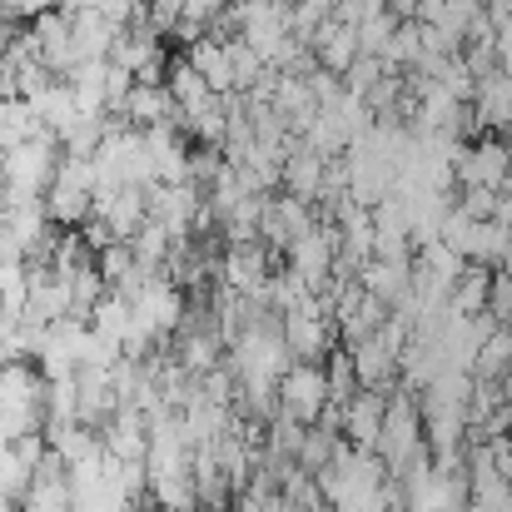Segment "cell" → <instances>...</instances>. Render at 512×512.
Returning <instances> with one entry per match:
<instances>
[{
  "mask_svg": "<svg viewBox=\"0 0 512 512\" xmlns=\"http://www.w3.org/2000/svg\"><path fill=\"white\" fill-rule=\"evenodd\" d=\"M25 100H30L35 120H40V125L55 135V140H60V135H65V130H70V125L85 115V110L75 105V95H70V85H65V80H50V85H40V90H35V95H25Z\"/></svg>",
  "mask_w": 512,
  "mask_h": 512,
  "instance_id": "4fadbf2b",
  "label": "cell"
},
{
  "mask_svg": "<svg viewBox=\"0 0 512 512\" xmlns=\"http://www.w3.org/2000/svg\"><path fill=\"white\" fill-rule=\"evenodd\" d=\"M468 105H473V115H478L483 130L508 135L512 130V75L508 70H488V75H478Z\"/></svg>",
  "mask_w": 512,
  "mask_h": 512,
  "instance_id": "9c48e42d",
  "label": "cell"
},
{
  "mask_svg": "<svg viewBox=\"0 0 512 512\" xmlns=\"http://www.w3.org/2000/svg\"><path fill=\"white\" fill-rule=\"evenodd\" d=\"M184 60L204 75V85H209L214 95H229V90H234V65H229V45H224V40L199 35V40L184 50Z\"/></svg>",
  "mask_w": 512,
  "mask_h": 512,
  "instance_id": "5bb4252c",
  "label": "cell"
},
{
  "mask_svg": "<svg viewBox=\"0 0 512 512\" xmlns=\"http://www.w3.org/2000/svg\"><path fill=\"white\" fill-rule=\"evenodd\" d=\"M324 378H329V403L334 408H343L353 393H358V373H353V358H348V348H329L324 353Z\"/></svg>",
  "mask_w": 512,
  "mask_h": 512,
  "instance_id": "603a6c76",
  "label": "cell"
},
{
  "mask_svg": "<svg viewBox=\"0 0 512 512\" xmlns=\"http://www.w3.org/2000/svg\"><path fill=\"white\" fill-rule=\"evenodd\" d=\"M348 358H353V373H358V388H378V393H393L398 388V353L378 339V329L358 343H343Z\"/></svg>",
  "mask_w": 512,
  "mask_h": 512,
  "instance_id": "ba28073f",
  "label": "cell"
},
{
  "mask_svg": "<svg viewBox=\"0 0 512 512\" xmlns=\"http://www.w3.org/2000/svg\"><path fill=\"white\" fill-rule=\"evenodd\" d=\"M498 269H512V224H503V249H498Z\"/></svg>",
  "mask_w": 512,
  "mask_h": 512,
  "instance_id": "d6a6232c",
  "label": "cell"
},
{
  "mask_svg": "<svg viewBox=\"0 0 512 512\" xmlns=\"http://www.w3.org/2000/svg\"><path fill=\"white\" fill-rule=\"evenodd\" d=\"M383 403H388V393H378V388H358V393L343 403L339 433L353 443V448H373V443H378V428H383Z\"/></svg>",
  "mask_w": 512,
  "mask_h": 512,
  "instance_id": "8fae6325",
  "label": "cell"
},
{
  "mask_svg": "<svg viewBox=\"0 0 512 512\" xmlns=\"http://www.w3.org/2000/svg\"><path fill=\"white\" fill-rule=\"evenodd\" d=\"M319 179H324V155H314L299 135H294V145H289V155H284V194H294V199H319Z\"/></svg>",
  "mask_w": 512,
  "mask_h": 512,
  "instance_id": "2e32d148",
  "label": "cell"
},
{
  "mask_svg": "<svg viewBox=\"0 0 512 512\" xmlns=\"http://www.w3.org/2000/svg\"><path fill=\"white\" fill-rule=\"evenodd\" d=\"M60 10H105L110 0H55Z\"/></svg>",
  "mask_w": 512,
  "mask_h": 512,
  "instance_id": "836d02e7",
  "label": "cell"
},
{
  "mask_svg": "<svg viewBox=\"0 0 512 512\" xmlns=\"http://www.w3.org/2000/svg\"><path fill=\"white\" fill-rule=\"evenodd\" d=\"M314 204L309 199H294V194H264V214H259V239L274 249V254H284L299 234H309L314 229Z\"/></svg>",
  "mask_w": 512,
  "mask_h": 512,
  "instance_id": "277c9868",
  "label": "cell"
},
{
  "mask_svg": "<svg viewBox=\"0 0 512 512\" xmlns=\"http://www.w3.org/2000/svg\"><path fill=\"white\" fill-rule=\"evenodd\" d=\"M35 130H45V125L35 120L30 100H20V95H5V100H0V150H10V145L30 140Z\"/></svg>",
  "mask_w": 512,
  "mask_h": 512,
  "instance_id": "ffe728a7",
  "label": "cell"
},
{
  "mask_svg": "<svg viewBox=\"0 0 512 512\" xmlns=\"http://www.w3.org/2000/svg\"><path fill=\"white\" fill-rule=\"evenodd\" d=\"M488 284H493V269L488 264H468L458 274V284L448 289V309L453 314H483L488 309Z\"/></svg>",
  "mask_w": 512,
  "mask_h": 512,
  "instance_id": "ac0fdd59",
  "label": "cell"
},
{
  "mask_svg": "<svg viewBox=\"0 0 512 512\" xmlns=\"http://www.w3.org/2000/svg\"><path fill=\"white\" fill-rule=\"evenodd\" d=\"M493 60H498V70L512 75V15L493 25Z\"/></svg>",
  "mask_w": 512,
  "mask_h": 512,
  "instance_id": "1f68e13d",
  "label": "cell"
},
{
  "mask_svg": "<svg viewBox=\"0 0 512 512\" xmlns=\"http://www.w3.org/2000/svg\"><path fill=\"white\" fill-rule=\"evenodd\" d=\"M100 443L110 458L120 463H145V448H150V423L135 403H120L105 423H100Z\"/></svg>",
  "mask_w": 512,
  "mask_h": 512,
  "instance_id": "8992f818",
  "label": "cell"
},
{
  "mask_svg": "<svg viewBox=\"0 0 512 512\" xmlns=\"http://www.w3.org/2000/svg\"><path fill=\"white\" fill-rule=\"evenodd\" d=\"M279 408L299 423H314L324 408H329V378H324V363H309V358H294L279 378Z\"/></svg>",
  "mask_w": 512,
  "mask_h": 512,
  "instance_id": "3957f363",
  "label": "cell"
},
{
  "mask_svg": "<svg viewBox=\"0 0 512 512\" xmlns=\"http://www.w3.org/2000/svg\"><path fill=\"white\" fill-rule=\"evenodd\" d=\"M453 184H458V189H468V184L503 189V184H508V140H503V135L463 140L458 155H453Z\"/></svg>",
  "mask_w": 512,
  "mask_h": 512,
  "instance_id": "7a4b0ae2",
  "label": "cell"
},
{
  "mask_svg": "<svg viewBox=\"0 0 512 512\" xmlns=\"http://www.w3.org/2000/svg\"><path fill=\"white\" fill-rule=\"evenodd\" d=\"M145 199H150V219H160L174 239H189V229L204 209V189L189 184V179L184 184H150Z\"/></svg>",
  "mask_w": 512,
  "mask_h": 512,
  "instance_id": "5b68a950",
  "label": "cell"
},
{
  "mask_svg": "<svg viewBox=\"0 0 512 512\" xmlns=\"http://www.w3.org/2000/svg\"><path fill=\"white\" fill-rule=\"evenodd\" d=\"M393 15L388 10H373V15H363L358 20V50L363 55H383V45H388V35H393Z\"/></svg>",
  "mask_w": 512,
  "mask_h": 512,
  "instance_id": "4316f807",
  "label": "cell"
},
{
  "mask_svg": "<svg viewBox=\"0 0 512 512\" xmlns=\"http://www.w3.org/2000/svg\"><path fill=\"white\" fill-rule=\"evenodd\" d=\"M90 329L100 334V339H125L130 334V299H120L115 289H105V299L90 309Z\"/></svg>",
  "mask_w": 512,
  "mask_h": 512,
  "instance_id": "7402d4cb",
  "label": "cell"
},
{
  "mask_svg": "<svg viewBox=\"0 0 512 512\" xmlns=\"http://www.w3.org/2000/svg\"><path fill=\"white\" fill-rule=\"evenodd\" d=\"M30 473H35V463H25V458L15 453V443H0V498L25 503V493H30Z\"/></svg>",
  "mask_w": 512,
  "mask_h": 512,
  "instance_id": "cb8c5ba5",
  "label": "cell"
},
{
  "mask_svg": "<svg viewBox=\"0 0 512 512\" xmlns=\"http://www.w3.org/2000/svg\"><path fill=\"white\" fill-rule=\"evenodd\" d=\"M493 204H498V189H483V184H468V189L458 194V209H463L468 219H493Z\"/></svg>",
  "mask_w": 512,
  "mask_h": 512,
  "instance_id": "f546056e",
  "label": "cell"
},
{
  "mask_svg": "<svg viewBox=\"0 0 512 512\" xmlns=\"http://www.w3.org/2000/svg\"><path fill=\"white\" fill-rule=\"evenodd\" d=\"M358 284L393 309V304L408 299V289H413V259H363V264H358Z\"/></svg>",
  "mask_w": 512,
  "mask_h": 512,
  "instance_id": "7c38bea8",
  "label": "cell"
},
{
  "mask_svg": "<svg viewBox=\"0 0 512 512\" xmlns=\"http://www.w3.org/2000/svg\"><path fill=\"white\" fill-rule=\"evenodd\" d=\"M130 125H160V120H179L184 125V115L174 110V100H170V90L165 85H145V80H135L130 85V95H125V110H120Z\"/></svg>",
  "mask_w": 512,
  "mask_h": 512,
  "instance_id": "e0dca14e",
  "label": "cell"
},
{
  "mask_svg": "<svg viewBox=\"0 0 512 512\" xmlns=\"http://www.w3.org/2000/svg\"><path fill=\"white\" fill-rule=\"evenodd\" d=\"M512 368V329L508 324H498L483 348H478V358H473V378H503Z\"/></svg>",
  "mask_w": 512,
  "mask_h": 512,
  "instance_id": "44dd1931",
  "label": "cell"
},
{
  "mask_svg": "<svg viewBox=\"0 0 512 512\" xmlns=\"http://www.w3.org/2000/svg\"><path fill=\"white\" fill-rule=\"evenodd\" d=\"M428 438H423V408H418V398L408 393V388H393L388 393V403H383V428H378V443H373V453L388 463V478L423 448Z\"/></svg>",
  "mask_w": 512,
  "mask_h": 512,
  "instance_id": "6da1fadb",
  "label": "cell"
},
{
  "mask_svg": "<svg viewBox=\"0 0 512 512\" xmlns=\"http://www.w3.org/2000/svg\"><path fill=\"white\" fill-rule=\"evenodd\" d=\"M284 512H309V508H304V503H289V498H284Z\"/></svg>",
  "mask_w": 512,
  "mask_h": 512,
  "instance_id": "e575fe53",
  "label": "cell"
},
{
  "mask_svg": "<svg viewBox=\"0 0 512 512\" xmlns=\"http://www.w3.org/2000/svg\"><path fill=\"white\" fill-rule=\"evenodd\" d=\"M120 408V398H115V383H110V368H75V423H85V428H95L100 433V423L110 418Z\"/></svg>",
  "mask_w": 512,
  "mask_h": 512,
  "instance_id": "52a82bcc",
  "label": "cell"
},
{
  "mask_svg": "<svg viewBox=\"0 0 512 512\" xmlns=\"http://www.w3.org/2000/svg\"><path fill=\"white\" fill-rule=\"evenodd\" d=\"M150 503L160 512H199V493L189 473H160L150 478Z\"/></svg>",
  "mask_w": 512,
  "mask_h": 512,
  "instance_id": "d6986e66",
  "label": "cell"
},
{
  "mask_svg": "<svg viewBox=\"0 0 512 512\" xmlns=\"http://www.w3.org/2000/svg\"><path fill=\"white\" fill-rule=\"evenodd\" d=\"M309 50H314V60L324 65V70H334L343 75L363 50H358V25H348L343 15H329L324 25H314V35H309Z\"/></svg>",
  "mask_w": 512,
  "mask_h": 512,
  "instance_id": "30bf717a",
  "label": "cell"
},
{
  "mask_svg": "<svg viewBox=\"0 0 512 512\" xmlns=\"http://www.w3.org/2000/svg\"><path fill=\"white\" fill-rule=\"evenodd\" d=\"M95 269H100V279L115 289V284L135 269V249H130V239H110V244L95 254Z\"/></svg>",
  "mask_w": 512,
  "mask_h": 512,
  "instance_id": "484cf974",
  "label": "cell"
},
{
  "mask_svg": "<svg viewBox=\"0 0 512 512\" xmlns=\"http://www.w3.org/2000/svg\"><path fill=\"white\" fill-rule=\"evenodd\" d=\"M488 314L498 324L512 319V269H493V284H488Z\"/></svg>",
  "mask_w": 512,
  "mask_h": 512,
  "instance_id": "f1b7e54d",
  "label": "cell"
},
{
  "mask_svg": "<svg viewBox=\"0 0 512 512\" xmlns=\"http://www.w3.org/2000/svg\"><path fill=\"white\" fill-rule=\"evenodd\" d=\"M165 90H170V100H174V110L179 115H199L204 105H214L219 95L204 85V75L179 55V60H170V70H165Z\"/></svg>",
  "mask_w": 512,
  "mask_h": 512,
  "instance_id": "9a60e30c",
  "label": "cell"
},
{
  "mask_svg": "<svg viewBox=\"0 0 512 512\" xmlns=\"http://www.w3.org/2000/svg\"><path fill=\"white\" fill-rule=\"evenodd\" d=\"M343 433H329V428H319V423H309L304 428V443H299V453H294V463L304 468V473H319L329 458H334V448H339Z\"/></svg>",
  "mask_w": 512,
  "mask_h": 512,
  "instance_id": "d4e9b609",
  "label": "cell"
},
{
  "mask_svg": "<svg viewBox=\"0 0 512 512\" xmlns=\"http://www.w3.org/2000/svg\"><path fill=\"white\" fill-rule=\"evenodd\" d=\"M383 75H393V70H388L378 55H358V60L343 70V90H353V95H368V90H373Z\"/></svg>",
  "mask_w": 512,
  "mask_h": 512,
  "instance_id": "83f0119b",
  "label": "cell"
},
{
  "mask_svg": "<svg viewBox=\"0 0 512 512\" xmlns=\"http://www.w3.org/2000/svg\"><path fill=\"white\" fill-rule=\"evenodd\" d=\"M229 508L234 512H284V493H254V488H244V493L229 498Z\"/></svg>",
  "mask_w": 512,
  "mask_h": 512,
  "instance_id": "4dcf8cb0",
  "label": "cell"
}]
</instances>
